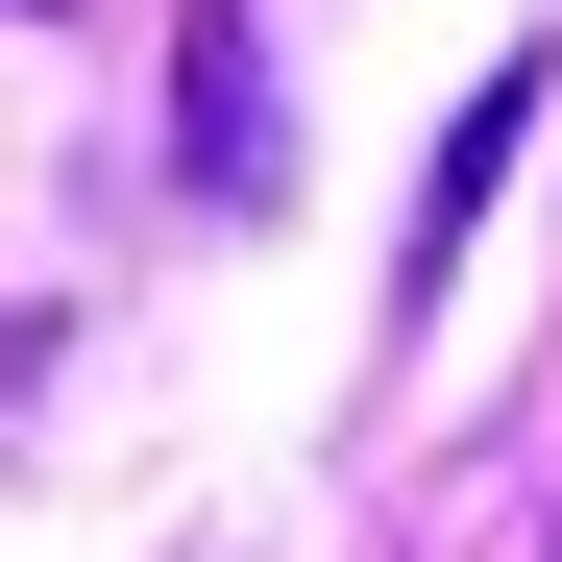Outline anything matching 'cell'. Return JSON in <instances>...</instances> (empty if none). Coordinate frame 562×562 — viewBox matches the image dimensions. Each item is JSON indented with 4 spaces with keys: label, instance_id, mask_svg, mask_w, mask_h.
Returning <instances> with one entry per match:
<instances>
[{
    "label": "cell",
    "instance_id": "1",
    "mask_svg": "<svg viewBox=\"0 0 562 562\" xmlns=\"http://www.w3.org/2000/svg\"><path fill=\"white\" fill-rule=\"evenodd\" d=\"M171 147H196V196H269V74H245V0L196 25V99H171Z\"/></svg>",
    "mask_w": 562,
    "mask_h": 562
},
{
    "label": "cell",
    "instance_id": "2",
    "mask_svg": "<svg viewBox=\"0 0 562 562\" xmlns=\"http://www.w3.org/2000/svg\"><path fill=\"white\" fill-rule=\"evenodd\" d=\"M514 123H538V49H514V74H490L464 123H440V171H416V245H464V221H490V171H514Z\"/></svg>",
    "mask_w": 562,
    "mask_h": 562
}]
</instances>
